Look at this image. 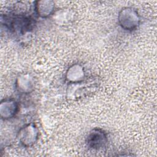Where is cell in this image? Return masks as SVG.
I'll list each match as a JSON object with an SVG mask.
<instances>
[{
	"mask_svg": "<svg viewBox=\"0 0 157 157\" xmlns=\"http://www.w3.org/2000/svg\"><path fill=\"white\" fill-rule=\"evenodd\" d=\"M1 21L9 31L20 34L29 32L35 25L34 19L25 14L6 15L4 18L1 17Z\"/></svg>",
	"mask_w": 157,
	"mask_h": 157,
	"instance_id": "cell-1",
	"label": "cell"
},
{
	"mask_svg": "<svg viewBox=\"0 0 157 157\" xmlns=\"http://www.w3.org/2000/svg\"><path fill=\"white\" fill-rule=\"evenodd\" d=\"M118 22L122 29L132 31L139 26L140 17L135 8L125 7L122 8L118 13Z\"/></svg>",
	"mask_w": 157,
	"mask_h": 157,
	"instance_id": "cell-2",
	"label": "cell"
},
{
	"mask_svg": "<svg viewBox=\"0 0 157 157\" xmlns=\"http://www.w3.org/2000/svg\"><path fill=\"white\" fill-rule=\"evenodd\" d=\"M39 131L34 123H29L20 128L18 132V139L24 147H31L37 141Z\"/></svg>",
	"mask_w": 157,
	"mask_h": 157,
	"instance_id": "cell-3",
	"label": "cell"
},
{
	"mask_svg": "<svg viewBox=\"0 0 157 157\" xmlns=\"http://www.w3.org/2000/svg\"><path fill=\"white\" fill-rule=\"evenodd\" d=\"M108 142L107 132L100 128L92 129L86 138V145L91 150H99L105 147Z\"/></svg>",
	"mask_w": 157,
	"mask_h": 157,
	"instance_id": "cell-4",
	"label": "cell"
},
{
	"mask_svg": "<svg viewBox=\"0 0 157 157\" xmlns=\"http://www.w3.org/2000/svg\"><path fill=\"white\" fill-rule=\"evenodd\" d=\"M19 110L18 102L13 98H5L0 102V117L3 120L14 117Z\"/></svg>",
	"mask_w": 157,
	"mask_h": 157,
	"instance_id": "cell-5",
	"label": "cell"
},
{
	"mask_svg": "<svg viewBox=\"0 0 157 157\" xmlns=\"http://www.w3.org/2000/svg\"><path fill=\"white\" fill-rule=\"evenodd\" d=\"M34 87L33 77L29 73L19 74L16 78L15 88L21 94L31 93Z\"/></svg>",
	"mask_w": 157,
	"mask_h": 157,
	"instance_id": "cell-6",
	"label": "cell"
},
{
	"mask_svg": "<svg viewBox=\"0 0 157 157\" xmlns=\"http://www.w3.org/2000/svg\"><path fill=\"white\" fill-rule=\"evenodd\" d=\"M85 77L83 66L78 63H75L68 67L66 72V80L71 84L82 82Z\"/></svg>",
	"mask_w": 157,
	"mask_h": 157,
	"instance_id": "cell-7",
	"label": "cell"
},
{
	"mask_svg": "<svg viewBox=\"0 0 157 157\" xmlns=\"http://www.w3.org/2000/svg\"><path fill=\"white\" fill-rule=\"evenodd\" d=\"M36 13L41 18H47L52 15L55 9V2L52 1H37L34 2Z\"/></svg>",
	"mask_w": 157,
	"mask_h": 157,
	"instance_id": "cell-8",
	"label": "cell"
}]
</instances>
